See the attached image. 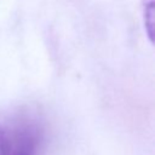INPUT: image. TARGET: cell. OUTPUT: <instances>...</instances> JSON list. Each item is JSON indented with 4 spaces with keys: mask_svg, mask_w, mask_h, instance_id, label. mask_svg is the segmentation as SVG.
Here are the masks:
<instances>
[{
    "mask_svg": "<svg viewBox=\"0 0 155 155\" xmlns=\"http://www.w3.org/2000/svg\"><path fill=\"white\" fill-rule=\"evenodd\" d=\"M38 138L31 130H24L16 137L15 143H11L8 155H35Z\"/></svg>",
    "mask_w": 155,
    "mask_h": 155,
    "instance_id": "6da1fadb",
    "label": "cell"
},
{
    "mask_svg": "<svg viewBox=\"0 0 155 155\" xmlns=\"http://www.w3.org/2000/svg\"><path fill=\"white\" fill-rule=\"evenodd\" d=\"M11 148V140L8 139L6 132L0 127V155H8Z\"/></svg>",
    "mask_w": 155,
    "mask_h": 155,
    "instance_id": "7a4b0ae2",
    "label": "cell"
}]
</instances>
